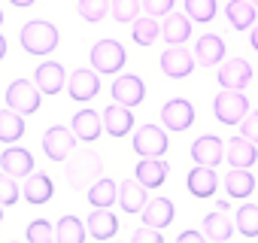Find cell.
<instances>
[{"mask_svg": "<svg viewBox=\"0 0 258 243\" xmlns=\"http://www.w3.org/2000/svg\"><path fill=\"white\" fill-rule=\"evenodd\" d=\"M100 176H103V158L91 146H79V149L70 152V158L64 164V179H67L70 189L88 192Z\"/></svg>", "mask_w": 258, "mask_h": 243, "instance_id": "1", "label": "cell"}, {"mask_svg": "<svg viewBox=\"0 0 258 243\" xmlns=\"http://www.w3.org/2000/svg\"><path fill=\"white\" fill-rule=\"evenodd\" d=\"M19 43L25 52L31 55H49L55 46H58V28L52 22H43V19H34L22 28L19 34Z\"/></svg>", "mask_w": 258, "mask_h": 243, "instance_id": "2", "label": "cell"}, {"mask_svg": "<svg viewBox=\"0 0 258 243\" xmlns=\"http://www.w3.org/2000/svg\"><path fill=\"white\" fill-rule=\"evenodd\" d=\"M213 112L222 125H240L243 115L249 112V97L240 88H225V91H219V97L213 103Z\"/></svg>", "mask_w": 258, "mask_h": 243, "instance_id": "3", "label": "cell"}, {"mask_svg": "<svg viewBox=\"0 0 258 243\" xmlns=\"http://www.w3.org/2000/svg\"><path fill=\"white\" fill-rule=\"evenodd\" d=\"M124 46L118 40H97L91 46V64L97 73H118L124 67Z\"/></svg>", "mask_w": 258, "mask_h": 243, "instance_id": "4", "label": "cell"}, {"mask_svg": "<svg viewBox=\"0 0 258 243\" xmlns=\"http://www.w3.org/2000/svg\"><path fill=\"white\" fill-rule=\"evenodd\" d=\"M40 94H43V91L37 88V82L16 79V82H10V88H7V106L16 109V112H22V115H31V112L40 109Z\"/></svg>", "mask_w": 258, "mask_h": 243, "instance_id": "5", "label": "cell"}, {"mask_svg": "<svg viewBox=\"0 0 258 243\" xmlns=\"http://www.w3.org/2000/svg\"><path fill=\"white\" fill-rule=\"evenodd\" d=\"M76 149V134L73 128H64V125H55L43 134V152L49 161H67L70 152Z\"/></svg>", "mask_w": 258, "mask_h": 243, "instance_id": "6", "label": "cell"}, {"mask_svg": "<svg viewBox=\"0 0 258 243\" xmlns=\"http://www.w3.org/2000/svg\"><path fill=\"white\" fill-rule=\"evenodd\" d=\"M134 152L140 158H161L167 152V134L158 125H143L134 134Z\"/></svg>", "mask_w": 258, "mask_h": 243, "instance_id": "7", "label": "cell"}, {"mask_svg": "<svg viewBox=\"0 0 258 243\" xmlns=\"http://www.w3.org/2000/svg\"><path fill=\"white\" fill-rule=\"evenodd\" d=\"M195 122V106L185 97H173L161 106V125L167 131H185Z\"/></svg>", "mask_w": 258, "mask_h": 243, "instance_id": "8", "label": "cell"}, {"mask_svg": "<svg viewBox=\"0 0 258 243\" xmlns=\"http://www.w3.org/2000/svg\"><path fill=\"white\" fill-rule=\"evenodd\" d=\"M67 91H70V97H73V100H79V103H85V100L97 97V91H100L97 70H88V67L73 70V73H70V79H67Z\"/></svg>", "mask_w": 258, "mask_h": 243, "instance_id": "9", "label": "cell"}, {"mask_svg": "<svg viewBox=\"0 0 258 243\" xmlns=\"http://www.w3.org/2000/svg\"><path fill=\"white\" fill-rule=\"evenodd\" d=\"M191 67H195V55H191L188 49H182V46H167V49L161 52V70H164L170 79L188 76Z\"/></svg>", "mask_w": 258, "mask_h": 243, "instance_id": "10", "label": "cell"}, {"mask_svg": "<svg viewBox=\"0 0 258 243\" xmlns=\"http://www.w3.org/2000/svg\"><path fill=\"white\" fill-rule=\"evenodd\" d=\"M112 97H115V103L137 106V103H143V97H146V85H143L140 76L124 73V76H118V79L112 82Z\"/></svg>", "mask_w": 258, "mask_h": 243, "instance_id": "11", "label": "cell"}, {"mask_svg": "<svg viewBox=\"0 0 258 243\" xmlns=\"http://www.w3.org/2000/svg\"><path fill=\"white\" fill-rule=\"evenodd\" d=\"M100 115H103V131L112 134V137H124V134H131V128H134L131 106H124V103H109Z\"/></svg>", "mask_w": 258, "mask_h": 243, "instance_id": "12", "label": "cell"}, {"mask_svg": "<svg viewBox=\"0 0 258 243\" xmlns=\"http://www.w3.org/2000/svg\"><path fill=\"white\" fill-rule=\"evenodd\" d=\"M219 85L222 88H246L249 85V79H252V67H249V61H243V58H231V61H225L222 67H219Z\"/></svg>", "mask_w": 258, "mask_h": 243, "instance_id": "13", "label": "cell"}, {"mask_svg": "<svg viewBox=\"0 0 258 243\" xmlns=\"http://www.w3.org/2000/svg\"><path fill=\"white\" fill-rule=\"evenodd\" d=\"M34 82H37V88H40L43 94H58V91L67 85V73H64L61 64L43 61V64L34 70Z\"/></svg>", "mask_w": 258, "mask_h": 243, "instance_id": "14", "label": "cell"}, {"mask_svg": "<svg viewBox=\"0 0 258 243\" xmlns=\"http://www.w3.org/2000/svg\"><path fill=\"white\" fill-rule=\"evenodd\" d=\"M191 158L195 164H207V167H216L222 158H225V143L213 134H204L191 143Z\"/></svg>", "mask_w": 258, "mask_h": 243, "instance_id": "15", "label": "cell"}, {"mask_svg": "<svg viewBox=\"0 0 258 243\" xmlns=\"http://www.w3.org/2000/svg\"><path fill=\"white\" fill-rule=\"evenodd\" d=\"M0 167H4L7 173H13L16 179L19 176L25 179V176L34 173V155L28 149H22V146H7L4 155H0Z\"/></svg>", "mask_w": 258, "mask_h": 243, "instance_id": "16", "label": "cell"}, {"mask_svg": "<svg viewBox=\"0 0 258 243\" xmlns=\"http://www.w3.org/2000/svg\"><path fill=\"white\" fill-rule=\"evenodd\" d=\"M225 158H228L231 167H252V164L258 161V149H255L252 140H246V137L240 134V137H231V140L225 143Z\"/></svg>", "mask_w": 258, "mask_h": 243, "instance_id": "17", "label": "cell"}, {"mask_svg": "<svg viewBox=\"0 0 258 243\" xmlns=\"http://www.w3.org/2000/svg\"><path fill=\"white\" fill-rule=\"evenodd\" d=\"M73 134H76V140H82V143H94L97 137H100V131H103V115H97L94 109H79L76 115H73Z\"/></svg>", "mask_w": 258, "mask_h": 243, "instance_id": "18", "label": "cell"}, {"mask_svg": "<svg viewBox=\"0 0 258 243\" xmlns=\"http://www.w3.org/2000/svg\"><path fill=\"white\" fill-rule=\"evenodd\" d=\"M222 58H225V40L222 37H216V34L198 37V43H195V61L201 67H216Z\"/></svg>", "mask_w": 258, "mask_h": 243, "instance_id": "19", "label": "cell"}, {"mask_svg": "<svg viewBox=\"0 0 258 243\" xmlns=\"http://www.w3.org/2000/svg\"><path fill=\"white\" fill-rule=\"evenodd\" d=\"M185 186H188V192H191L195 198H213V195H216V186H219V176H216V170H213V167L198 164V167H191V170H188Z\"/></svg>", "mask_w": 258, "mask_h": 243, "instance_id": "20", "label": "cell"}, {"mask_svg": "<svg viewBox=\"0 0 258 243\" xmlns=\"http://www.w3.org/2000/svg\"><path fill=\"white\" fill-rule=\"evenodd\" d=\"M228 213H231L228 207H216L213 213L204 216V234H207V240L222 243V240H228V237L234 234V222H231Z\"/></svg>", "mask_w": 258, "mask_h": 243, "instance_id": "21", "label": "cell"}, {"mask_svg": "<svg viewBox=\"0 0 258 243\" xmlns=\"http://www.w3.org/2000/svg\"><path fill=\"white\" fill-rule=\"evenodd\" d=\"M118 201H121V210H124V213H143V207L149 204V198H146V186H143L137 176H134V179H121Z\"/></svg>", "mask_w": 258, "mask_h": 243, "instance_id": "22", "label": "cell"}, {"mask_svg": "<svg viewBox=\"0 0 258 243\" xmlns=\"http://www.w3.org/2000/svg\"><path fill=\"white\" fill-rule=\"evenodd\" d=\"M161 37L167 40V46H182L191 37V19L179 13H167L161 22Z\"/></svg>", "mask_w": 258, "mask_h": 243, "instance_id": "23", "label": "cell"}, {"mask_svg": "<svg viewBox=\"0 0 258 243\" xmlns=\"http://www.w3.org/2000/svg\"><path fill=\"white\" fill-rule=\"evenodd\" d=\"M118 231V219L109 213V207H94L88 216V234L94 240H109Z\"/></svg>", "mask_w": 258, "mask_h": 243, "instance_id": "24", "label": "cell"}, {"mask_svg": "<svg viewBox=\"0 0 258 243\" xmlns=\"http://www.w3.org/2000/svg\"><path fill=\"white\" fill-rule=\"evenodd\" d=\"M225 192H228V198L246 201L255 192V176L249 173V167H231L225 176Z\"/></svg>", "mask_w": 258, "mask_h": 243, "instance_id": "25", "label": "cell"}, {"mask_svg": "<svg viewBox=\"0 0 258 243\" xmlns=\"http://www.w3.org/2000/svg\"><path fill=\"white\" fill-rule=\"evenodd\" d=\"M52 195H55V186L46 173L34 170L31 176H25V201L28 204H49Z\"/></svg>", "mask_w": 258, "mask_h": 243, "instance_id": "26", "label": "cell"}, {"mask_svg": "<svg viewBox=\"0 0 258 243\" xmlns=\"http://www.w3.org/2000/svg\"><path fill=\"white\" fill-rule=\"evenodd\" d=\"M134 176H137L146 189H158V186H164V179H167V164H164L161 158H140Z\"/></svg>", "mask_w": 258, "mask_h": 243, "instance_id": "27", "label": "cell"}, {"mask_svg": "<svg viewBox=\"0 0 258 243\" xmlns=\"http://www.w3.org/2000/svg\"><path fill=\"white\" fill-rule=\"evenodd\" d=\"M25 134V115L16 109H0V143H19Z\"/></svg>", "mask_w": 258, "mask_h": 243, "instance_id": "28", "label": "cell"}, {"mask_svg": "<svg viewBox=\"0 0 258 243\" xmlns=\"http://www.w3.org/2000/svg\"><path fill=\"white\" fill-rule=\"evenodd\" d=\"M173 204L167 198H149V204L143 207V222L146 225H155V228H164L173 222Z\"/></svg>", "mask_w": 258, "mask_h": 243, "instance_id": "29", "label": "cell"}, {"mask_svg": "<svg viewBox=\"0 0 258 243\" xmlns=\"http://www.w3.org/2000/svg\"><path fill=\"white\" fill-rule=\"evenodd\" d=\"M225 16H228L231 28L246 31V28L255 25V4H249V0H231V4L225 7Z\"/></svg>", "mask_w": 258, "mask_h": 243, "instance_id": "30", "label": "cell"}, {"mask_svg": "<svg viewBox=\"0 0 258 243\" xmlns=\"http://www.w3.org/2000/svg\"><path fill=\"white\" fill-rule=\"evenodd\" d=\"M118 201V186H115V179H109V176H100L91 189H88V204L91 207H112Z\"/></svg>", "mask_w": 258, "mask_h": 243, "instance_id": "31", "label": "cell"}, {"mask_svg": "<svg viewBox=\"0 0 258 243\" xmlns=\"http://www.w3.org/2000/svg\"><path fill=\"white\" fill-rule=\"evenodd\" d=\"M85 234H88V228H85L76 216H64V219L58 222V228H55V240H58V243H82Z\"/></svg>", "mask_w": 258, "mask_h": 243, "instance_id": "32", "label": "cell"}, {"mask_svg": "<svg viewBox=\"0 0 258 243\" xmlns=\"http://www.w3.org/2000/svg\"><path fill=\"white\" fill-rule=\"evenodd\" d=\"M131 28H134V43L137 46H152L161 37V25L155 22V16H140Z\"/></svg>", "mask_w": 258, "mask_h": 243, "instance_id": "33", "label": "cell"}, {"mask_svg": "<svg viewBox=\"0 0 258 243\" xmlns=\"http://www.w3.org/2000/svg\"><path fill=\"white\" fill-rule=\"evenodd\" d=\"M140 10H143V0H109V13L118 25H127V22H137L140 19Z\"/></svg>", "mask_w": 258, "mask_h": 243, "instance_id": "34", "label": "cell"}, {"mask_svg": "<svg viewBox=\"0 0 258 243\" xmlns=\"http://www.w3.org/2000/svg\"><path fill=\"white\" fill-rule=\"evenodd\" d=\"M234 219H237L234 225L243 237H258V204H243Z\"/></svg>", "mask_w": 258, "mask_h": 243, "instance_id": "35", "label": "cell"}, {"mask_svg": "<svg viewBox=\"0 0 258 243\" xmlns=\"http://www.w3.org/2000/svg\"><path fill=\"white\" fill-rule=\"evenodd\" d=\"M76 10H79V16H82L85 22L97 25V22H103L106 13H109V0H79Z\"/></svg>", "mask_w": 258, "mask_h": 243, "instance_id": "36", "label": "cell"}, {"mask_svg": "<svg viewBox=\"0 0 258 243\" xmlns=\"http://www.w3.org/2000/svg\"><path fill=\"white\" fill-rule=\"evenodd\" d=\"M185 16L207 25L216 19V0H185Z\"/></svg>", "mask_w": 258, "mask_h": 243, "instance_id": "37", "label": "cell"}, {"mask_svg": "<svg viewBox=\"0 0 258 243\" xmlns=\"http://www.w3.org/2000/svg\"><path fill=\"white\" fill-rule=\"evenodd\" d=\"M19 186H16V176L13 173H7V170H0V204L4 207H13L16 201H19Z\"/></svg>", "mask_w": 258, "mask_h": 243, "instance_id": "38", "label": "cell"}, {"mask_svg": "<svg viewBox=\"0 0 258 243\" xmlns=\"http://www.w3.org/2000/svg\"><path fill=\"white\" fill-rule=\"evenodd\" d=\"M25 234H28L31 243H49V240H55V228H52L46 219H34Z\"/></svg>", "mask_w": 258, "mask_h": 243, "instance_id": "39", "label": "cell"}, {"mask_svg": "<svg viewBox=\"0 0 258 243\" xmlns=\"http://www.w3.org/2000/svg\"><path fill=\"white\" fill-rule=\"evenodd\" d=\"M131 240H134V243H161L164 237H161V228H155V225H146V222H143V225L131 234Z\"/></svg>", "mask_w": 258, "mask_h": 243, "instance_id": "40", "label": "cell"}, {"mask_svg": "<svg viewBox=\"0 0 258 243\" xmlns=\"http://www.w3.org/2000/svg\"><path fill=\"white\" fill-rule=\"evenodd\" d=\"M143 10H146V16H167V13H173V0H143Z\"/></svg>", "mask_w": 258, "mask_h": 243, "instance_id": "41", "label": "cell"}, {"mask_svg": "<svg viewBox=\"0 0 258 243\" xmlns=\"http://www.w3.org/2000/svg\"><path fill=\"white\" fill-rule=\"evenodd\" d=\"M240 125H243V137L252 140V143H258V112H246Z\"/></svg>", "mask_w": 258, "mask_h": 243, "instance_id": "42", "label": "cell"}, {"mask_svg": "<svg viewBox=\"0 0 258 243\" xmlns=\"http://www.w3.org/2000/svg\"><path fill=\"white\" fill-rule=\"evenodd\" d=\"M204 237H207V234H201V231H182L176 240H179V243H201Z\"/></svg>", "mask_w": 258, "mask_h": 243, "instance_id": "43", "label": "cell"}, {"mask_svg": "<svg viewBox=\"0 0 258 243\" xmlns=\"http://www.w3.org/2000/svg\"><path fill=\"white\" fill-rule=\"evenodd\" d=\"M249 40H252V49L258 52V25H252V37H249Z\"/></svg>", "mask_w": 258, "mask_h": 243, "instance_id": "44", "label": "cell"}, {"mask_svg": "<svg viewBox=\"0 0 258 243\" xmlns=\"http://www.w3.org/2000/svg\"><path fill=\"white\" fill-rule=\"evenodd\" d=\"M13 7H31V4H37V0H10Z\"/></svg>", "mask_w": 258, "mask_h": 243, "instance_id": "45", "label": "cell"}, {"mask_svg": "<svg viewBox=\"0 0 258 243\" xmlns=\"http://www.w3.org/2000/svg\"><path fill=\"white\" fill-rule=\"evenodd\" d=\"M4 55H7V40L0 37V58H4Z\"/></svg>", "mask_w": 258, "mask_h": 243, "instance_id": "46", "label": "cell"}, {"mask_svg": "<svg viewBox=\"0 0 258 243\" xmlns=\"http://www.w3.org/2000/svg\"><path fill=\"white\" fill-rule=\"evenodd\" d=\"M0 219H4V204H0Z\"/></svg>", "mask_w": 258, "mask_h": 243, "instance_id": "47", "label": "cell"}, {"mask_svg": "<svg viewBox=\"0 0 258 243\" xmlns=\"http://www.w3.org/2000/svg\"><path fill=\"white\" fill-rule=\"evenodd\" d=\"M0 25H4V13H0Z\"/></svg>", "mask_w": 258, "mask_h": 243, "instance_id": "48", "label": "cell"}, {"mask_svg": "<svg viewBox=\"0 0 258 243\" xmlns=\"http://www.w3.org/2000/svg\"><path fill=\"white\" fill-rule=\"evenodd\" d=\"M249 4H255V7H258V0H249Z\"/></svg>", "mask_w": 258, "mask_h": 243, "instance_id": "49", "label": "cell"}]
</instances>
